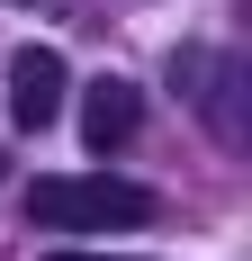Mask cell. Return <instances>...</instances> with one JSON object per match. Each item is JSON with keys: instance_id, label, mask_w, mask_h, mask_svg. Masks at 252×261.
Instances as JSON below:
<instances>
[{"instance_id": "5", "label": "cell", "mask_w": 252, "mask_h": 261, "mask_svg": "<svg viewBox=\"0 0 252 261\" xmlns=\"http://www.w3.org/2000/svg\"><path fill=\"white\" fill-rule=\"evenodd\" d=\"M0 171H9V162H0Z\"/></svg>"}, {"instance_id": "3", "label": "cell", "mask_w": 252, "mask_h": 261, "mask_svg": "<svg viewBox=\"0 0 252 261\" xmlns=\"http://www.w3.org/2000/svg\"><path fill=\"white\" fill-rule=\"evenodd\" d=\"M144 126V90H135V81H90V99H81V135H90V153H117L126 135Z\"/></svg>"}, {"instance_id": "1", "label": "cell", "mask_w": 252, "mask_h": 261, "mask_svg": "<svg viewBox=\"0 0 252 261\" xmlns=\"http://www.w3.org/2000/svg\"><path fill=\"white\" fill-rule=\"evenodd\" d=\"M27 216L54 225V234H108V225H144L153 189L117 180V171H54V180L27 189Z\"/></svg>"}, {"instance_id": "4", "label": "cell", "mask_w": 252, "mask_h": 261, "mask_svg": "<svg viewBox=\"0 0 252 261\" xmlns=\"http://www.w3.org/2000/svg\"><path fill=\"white\" fill-rule=\"evenodd\" d=\"M45 261H117V252H45Z\"/></svg>"}, {"instance_id": "2", "label": "cell", "mask_w": 252, "mask_h": 261, "mask_svg": "<svg viewBox=\"0 0 252 261\" xmlns=\"http://www.w3.org/2000/svg\"><path fill=\"white\" fill-rule=\"evenodd\" d=\"M63 90H72V81H63V54L54 45H18L9 54V117H18L27 135H45L54 117H63Z\"/></svg>"}]
</instances>
